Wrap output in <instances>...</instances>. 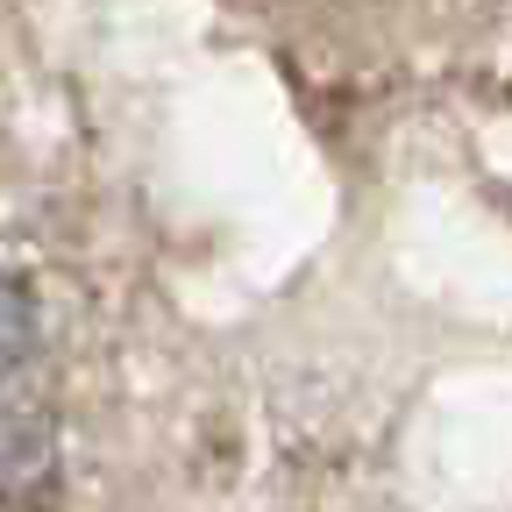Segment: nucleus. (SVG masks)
Returning a JSON list of instances; mask_svg holds the SVG:
<instances>
[{
	"mask_svg": "<svg viewBox=\"0 0 512 512\" xmlns=\"http://www.w3.org/2000/svg\"><path fill=\"white\" fill-rule=\"evenodd\" d=\"M29 349H36V306H29V292L15 278H0V377L22 370Z\"/></svg>",
	"mask_w": 512,
	"mask_h": 512,
	"instance_id": "nucleus-1",
	"label": "nucleus"
}]
</instances>
